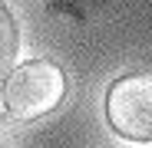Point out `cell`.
<instances>
[{"label": "cell", "mask_w": 152, "mask_h": 148, "mask_svg": "<svg viewBox=\"0 0 152 148\" xmlns=\"http://www.w3.org/2000/svg\"><path fill=\"white\" fill-rule=\"evenodd\" d=\"M106 118L119 138L152 142V72H129L109 86Z\"/></svg>", "instance_id": "2"}, {"label": "cell", "mask_w": 152, "mask_h": 148, "mask_svg": "<svg viewBox=\"0 0 152 148\" xmlns=\"http://www.w3.org/2000/svg\"><path fill=\"white\" fill-rule=\"evenodd\" d=\"M66 95V76L50 59H30L13 66L4 79V109L17 122H37L50 115Z\"/></svg>", "instance_id": "1"}, {"label": "cell", "mask_w": 152, "mask_h": 148, "mask_svg": "<svg viewBox=\"0 0 152 148\" xmlns=\"http://www.w3.org/2000/svg\"><path fill=\"white\" fill-rule=\"evenodd\" d=\"M17 49H20V30H17V20L7 10V4L0 0V82L10 76L13 59H17Z\"/></svg>", "instance_id": "3"}]
</instances>
